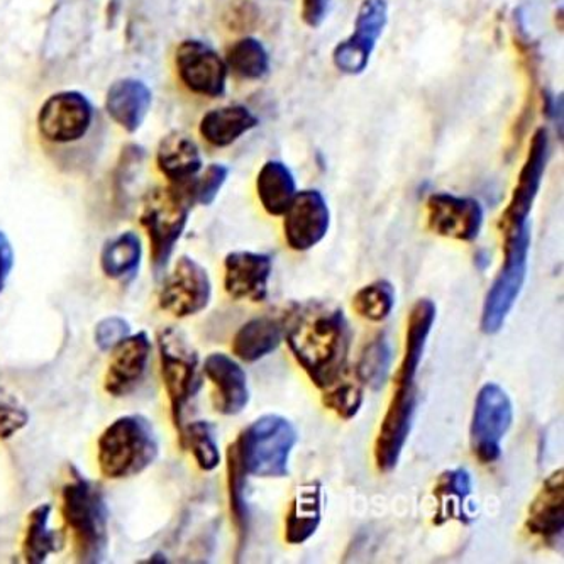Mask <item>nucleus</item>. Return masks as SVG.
<instances>
[{
    "mask_svg": "<svg viewBox=\"0 0 564 564\" xmlns=\"http://www.w3.org/2000/svg\"><path fill=\"white\" fill-rule=\"evenodd\" d=\"M282 321L283 339L317 389H329L346 377L352 329L339 305L295 302Z\"/></svg>",
    "mask_w": 564,
    "mask_h": 564,
    "instance_id": "obj_1",
    "label": "nucleus"
},
{
    "mask_svg": "<svg viewBox=\"0 0 564 564\" xmlns=\"http://www.w3.org/2000/svg\"><path fill=\"white\" fill-rule=\"evenodd\" d=\"M63 487L62 510L74 539L78 563H102L109 553V507L102 487L88 480L75 466Z\"/></svg>",
    "mask_w": 564,
    "mask_h": 564,
    "instance_id": "obj_2",
    "label": "nucleus"
},
{
    "mask_svg": "<svg viewBox=\"0 0 564 564\" xmlns=\"http://www.w3.org/2000/svg\"><path fill=\"white\" fill-rule=\"evenodd\" d=\"M158 455L160 443L153 424L140 414L116 419L97 443L99 468L109 480L138 477L156 462Z\"/></svg>",
    "mask_w": 564,
    "mask_h": 564,
    "instance_id": "obj_3",
    "label": "nucleus"
},
{
    "mask_svg": "<svg viewBox=\"0 0 564 564\" xmlns=\"http://www.w3.org/2000/svg\"><path fill=\"white\" fill-rule=\"evenodd\" d=\"M297 443V429L289 419L267 414L242 429L231 447L248 477L285 478Z\"/></svg>",
    "mask_w": 564,
    "mask_h": 564,
    "instance_id": "obj_4",
    "label": "nucleus"
},
{
    "mask_svg": "<svg viewBox=\"0 0 564 564\" xmlns=\"http://www.w3.org/2000/svg\"><path fill=\"white\" fill-rule=\"evenodd\" d=\"M194 204L191 184L154 188L147 195L141 224L150 238L154 275L162 276L169 267L176 242L187 228Z\"/></svg>",
    "mask_w": 564,
    "mask_h": 564,
    "instance_id": "obj_5",
    "label": "nucleus"
},
{
    "mask_svg": "<svg viewBox=\"0 0 564 564\" xmlns=\"http://www.w3.org/2000/svg\"><path fill=\"white\" fill-rule=\"evenodd\" d=\"M503 241H506L503 246L506 260L494 285L488 290L484 311H481L480 327L488 336H494L502 329L510 311L524 289L529 250H531V226L528 223L521 228L506 229Z\"/></svg>",
    "mask_w": 564,
    "mask_h": 564,
    "instance_id": "obj_6",
    "label": "nucleus"
},
{
    "mask_svg": "<svg viewBox=\"0 0 564 564\" xmlns=\"http://www.w3.org/2000/svg\"><path fill=\"white\" fill-rule=\"evenodd\" d=\"M158 351L162 364L163 383L172 405L173 421L178 433L184 429V412L202 387L198 375V352L182 330L166 327L158 334Z\"/></svg>",
    "mask_w": 564,
    "mask_h": 564,
    "instance_id": "obj_7",
    "label": "nucleus"
},
{
    "mask_svg": "<svg viewBox=\"0 0 564 564\" xmlns=\"http://www.w3.org/2000/svg\"><path fill=\"white\" fill-rule=\"evenodd\" d=\"M513 405L509 393L499 383H485L473 411V455L481 465H494L502 456V441L512 427Z\"/></svg>",
    "mask_w": 564,
    "mask_h": 564,
    "instance_id": "obj_8",
    "label": "nucleus"
},
{
    "mask_svg": "<svg viewBox=\"0 0 564 564\" xmlns=\"http://www.w3.org/2000/svg\"><path fill=\"white\" fill-rule=\"evenodd\" d=\"M210 301L213 282L209 272L194 258L180 257L158 295L160 307L185 319L206 311Z\"/></svg>",
    "mask_w": 564,
    "mask_h": 564,
    "instance_id": "obj_9",
    "label": "nucleus"
},
{
    "mask_svg": "<svg viewBox=\"0 0 564 564\" xmlns=\"http://www.w3.org/2000/svg\"><path fill=\"white\" fill-rule=\"evenodd\" d=\"M389 22L387 0H364L355 21V33L337 44L333 62L337 70L346 75H359L367 70L377 41Z\"/></svg>",
    "mask_w": 564,
    "mask_h": 564,
    "instance_id": "obj_10",
    "label": "nucleus"
},
{
    "mask_svg": "<svg viewBox=\"0 0 564 564\" xmlns=\"http://www.w3.org/2000/svg\"><path fill=\"white\" fill-rule=\"evenodd\" d=\"M94 106L87 96L65 90L53 94L41 106L37 115V129L41 137L50 143L68 144L87 137L93 128Z\"/></svg>",
    "mask_w": 564,
    "mask_h": 564,
    "instance_id": "obj_11",
    "label": "nucleus"
},
{
    "mask_svg": "<svg viewBox=\"0 0 564 564\" xmlns=\"http://www.w3.org/2000/svg\"><path fill=\"white\" fill-rule=\"evenodd\" d=\"M175 65L180 80L191 93L210 99H217L226 93L228 63L220 58L210 44L198 40L184 41L176 48Z\"/></svg>",
    "mask_w": 564,
    "mask_h": 564,
    "instance_id": "obj_12",
    "label": "nucleus"
},
{
    "mask_svg": "<svg viewBox=\"0 0 564 564\" xmlns=\"http://www.w3.org/2000/svg\"><path fill=\"white\" fill-rule=\"evenodd\" d=\"M417 402L415 383L399 386L375 441V463L381 473H392L399 465L411 434Z\"/></svg>",
    "mask_w": 564,
    "mask_h": 564,
    "instance_id": "obj_13",
    "label": "nucleus"
},
{
    "mask_svg": "<svg viewBox=\"0 0 564 564\" xmlns=\"http://www.w3.org/2000/svg\"><path fill=\"white\" fill-rule=\"evenodd\" d=\"M547 160H550V132L546 128H539L532 137L531 148H529L524 166L519 173L512 198L500 219L502 231L521 228L529 223V214H531L535 197L543 185Z\"/></svg>",
    "mask_w": 564,
    "mask_h": 564,
    "instance_id": "obj_14",
    "label": "nucleus"
},
{
    "mask_svg": "<svg viewBox=\"0 0 564 564\" xmlns=\"http://www.w3.org/2000/svg\"><path fill=\"white\" fill-rule=\"evenodd\" d=\"M283 216L286 245L293 251L312 250L329 231L330 210L319 191L297 192Z\"/></svg>",
    "mask_w": 564,
    "mask_h": 564,
    "instance_id": "obj_15",
    "label": "nucleus"
},
{
    "mask_svg": "<svg viewBox=\"0 0 564 564\" xmlns=\"http://www.w3.org/2000/svg\"><path fill=\"white\" fill-rule=\"evenodd\" d=\"M484 206L477 198L434 194L427 200L429 229L443 238L471 242L484 226Z\"/></svg>",
    "mask_w": 564,
    "mask_h": 564,
    "instance_id": "obj_16",
    "label": "nucleus"
},
{
    "mask_svg": "<svg viewBox=\"0 0 564 564\" xmlns=\"http://www.w3.org/2000/svg\"><path fill=\"white\" fill-rule=\"evenodd\" d=\"M151 351H153V345H151L150 336L144 330L138 334H129L124 341L119 343L110 351L112 358H110L106 378H104L106 392L110 397H116V399L131 395L147 377Z\"/></svg>",
    "mask_w": 564,
    "mask_h": 564,
    "instance_id": "obj_17",
    "label": "nucleus"
},
{
    "mask_svg": "<svg viewBox=\"0 0 564 564\" xmlns=\"http://www.w3.org/2000/svg\"><path fill=\"white\" fill-rule=\"evenodd\" d=\"M272 268L270 254L232 251L224 260V290L232 301L260 304L268 299Z\"/></svg>",
    "mask_w": 564,
    "mask_h": 564,
    "instance_id": "obj_18",
    "label": "nucleus"
},
{
    "mask_svg": "<svg viewBox=\"0 0 564 564\" xmlns=\"http://www.w3.org/2000/svg\"><path fill=\"white\" fill-rule=\"evenodd\" d=\"M525 528L543 539L546 546L557 550L564 534V471L556 469L544 480L543 487L529 506Z\"/></svg>",
    "mask_w": 564,
    "mask_h": 564,
    "instance_id": "obj_19",
    "label": "nucleus"
},
{
    "mask_svg": "<svg viewBox=\"0 0 564 564\" xmlns=\"http://www.w3.org/2000/svg\"><path fill=\"white\" fill-rule=\"evenodd\" d=\"M204 373L214 386V405L223 415H238L250 403L248 377L241 365L224 352H213L204 364Z\"/></svg>",
    "mask_w": 564,
    "mask_h": 564,
    "instance_id": "obj_20",
    "label": "nucleus"
},
{
    "mask_svg": "<svg viewBox=\"0 0 564 564\" xmlns=\"http://www.w3.org/2000/svg\"><path fill=\"white\" fill-rule=\"evenodd\" d=\"M153 94L138 78H122L107 90L106 110L112 121L128 132L140 131L150 112Z\"/></svg>",
    "mask_w": 564,
    "mask_h": 564,
    "instance_id": "obj_21",
    "label": "nucleus"
},
{
    "mask_svg": "<svg viewBox=\"0 0 564 564\" xmlns=\"http://www.w3.org/2000/svg\"><path fill=\"white\" fill-rule=\"evenodd\" d=\"M323 485L319 481L301 485L295 491L285 519V541L292 546L307 543L323 519Z\"/></svg>",
    "mask_w": 564,
    "mask_h": 564,
    "instance_id": "obj_22",
    "label": "nucleus"
},
{
    "mask_svg": "<svg viewBox=\"0 0 564 564\" xmlns=\"http://www.w3.org/2000/svg\"><path fill=\"white\" fill-rule=\"evenodd\" d=\"M437 307L431 299H419L409 314L408 341H405V355L397 373V386H411L417 377L424 356L425 343L429 334L436 323Z\"/></svg>",
    "mask_w": 564,
    "mask_h": 564,
    "instance_id": "obj_23",
    "label": "nucleus"
},
{
    "mask_svg": "<svg viewBox=\"0 0 564 564\" xmlns=\"http://www.w3.org/2000/svg\"><path fill=\"white\" fill-rule=\"evenodd\" d=\"M156 163L172 185H185L200 172L202 154L191 137L184 132H172L158 147Z\"/></svg>",
    "mask_w": 564,
    "mask_h": 564,
    "instance_id": "obj_24",
    "label": "nucleus"
},
{
    "mask_svg": "<svg viewBox=\"0 0 564 564\" xmlns=\"http://www.w3.org/2000/svg\"><path fill=\"white\" fill-rule=\"evenodd\" d=\"M283 341V321L261 315L239 327L232 339V352L245 364H254L272 355Z\"/></svg>",
    "mask_w": 564,
    "mask_h": 564,
    "instance_id": "obj_25",
    "label": "nucleus"
},
{
    "mask_svg": "<svg viewBox=\"0 0 564 564\" xmlns=\"http://www.w3.org/2000/svg\"><path fill=\"white\" fill-rule=\"evenodd\" d=\"M260 124V119L245 106L210 110L200 121L202 138L216 148L231 147L242 134Z\"/></svg>",
    "mask_w": 564,
    "mask_h": 564,
    "instance_id": "obj_26",
    "label": "nucleus"
},
{
    "mask_svg": "<svg viewBox=\"0 0 564 564\" xmlns=\"http://www.w3.org/2000/svg\"><path fill=\"white\" fill-rule=\"evenodd\" d=\"M471 494L473 480L468 469L456 468L441 473L440 480L434 487V497L437 500L434 524L443 525L444 522L453 521V519L468 524L469 516L465 509Z\"/></svg>",
    "mask_w": 564,
    "mask_h": 564,
    "instance_id": "obj_27",
    "label": "nucleus"
},
{
    "mask_svg": "<svg viewBox=\"0 0 564 564\" xmlns=\"http://www.w3.org/2000/svg\"><path fill=\"white\" fill-rule=\"evenodd\" d=\"M143 242L137 232L126 231L107 239L100 253L104 275L118 282H129L140 272Z\"/></svg>",
    "mask_w": 564,
    "mask_h": 564,
    "instance_id": "obj_28",
    "label": "nucleus"
},
{
    "mask_svg": "<svg viewBox=\"0 0 564 564\" xmlns=\"http://www.w3.org/2000/svg\"><path fill=\"white\" fill-rule=\"evenodd\" d=\"M257 192L261 206L270 216H283L297 194L292 170L279 160L264 163L258 173Z\"/></svg>",
    "mask_w": 564,
    "mask_h": 564,
    "instance_id": "obj_29",
    "label": "nucleus"
},
{
    "mask_svg": "<svg viewBox=\"0 0 564 564\" xmlns=\"http://www.w3.org/2000/svg\"><path fill=\"white\" fill-rule=\"evenodd\" d=\"M52 510L50 503H41V506L34 507L28 516L26 535L22 543V554H24L26 563H46L50 554L58 553L65 544L62 532L50 529Z\"/></svg>",
    "mask_w": 564,
    "mask_h": 564,
    "instance_id": "obj_30",
    "label": "nucleus"
},
{
    "mask_svg": "<svg viewBox=\"0 0 564 564\" xmlns=\"http://www.w3.org/2000/svg\"><path fill=\"white\" fill-rule=\"evenodd\" d=\"M392 364V343L387 334H378L359 356L358 364H356V380L373 392H380L389 381Z\"/></svg>",
    "mask_w": 564,
    "mask_h": 564,
    "instance_id": "obj_31",
    "label": "nucleus"
},
{
    "mask_svg": "<svg viewBox=\"0 0 564 564\" xmlns=\"http://www.w3.org/2000/svg\"><path fill=\"white\" fill-rule=\"evenodd\" d=\"M228 68L246 80H261L270 72V55L257 37L236 41L228 52Z\"/></svg>",
    "mask_w": 564,
    "mask_h": 564,
    "instance_id": "obj_32",
    "label": "nucleus"
},
{
    "mask_svg": "<svg viewBox=\"0 0 564 564\" xmlns=\"http://www.w3.org/2000/svg\"><path fill=\"white\" fill-rule=\"evenodd\" d=\"M180 441L191 447L192 455L202 471H214L220 465L219 443L216 424L209 421H194L184 425Z\"/></svg>",
    "mask_w": 564,
    "mask_h": 564,
    "instance_id": "obj_33",
    "label": "nucleus"
},
{
    "mask_svg": "<svg viewBox=\"0 0 564 564\" xmlns=\"http://www.w3.org/2000/svg\"><path fill=\"white\" fill-rule=\"evenodd\" d=\"M395 302V286L389 280H377L356 292L352 297V308L359 317L370 323H381L392 314Z\"/></svg>",
    "mask_w": 564,
    "mask_h": 564,
    "instance_id": "obj_34",
    "label": "nucleus"
},
{
    "mask_svg": "<svg viewBox=\"0 0 564 564\" xmlns=\"http://www.w3.org/2000/svg\"><path fill=\"white\" fill-rule=\"evenodd\" d=\"M246 475L245 469L239 465L235 451L229 446L228 449V488L229 507H231L232 521H235L236 531H238L239 550L245 547L250 534V509L246 503Z\"/></svg>",
    "mask_w": 564,
    "mask_h": 564,
    "instance_id": "obj_35",
    "label": "nucleus"
},
{
    "mask_svg": "<svg viewBox=\"0 0 564 564\" xmlns=\"http://www.w3.org/2000/svg\"><path fill=\"white\" fill-rule=\"evenodd\" d=\"M364 386L359 381H337L323 395V403L345 421H351L364 405Z\"/></svg>",
    "mask_w": 564,
    "mask_h": 564,
    "instance_id": "obj_36",
    "label": "nucleus"
},
{
    "mask_svg": "<svg viewBox=\"0 0 564 564\" xmlns=\"http://www.w3.org/2000/svg\"><path fill=\"white\" fill-rule=\"evenodd\" d=\"M229 172L231 170L228 166L213 163L197 182H192L191 192L194 202H197L200 206H210L219 195L220 188L226 184Z\"/></svg>",
    "mask_w": 564,
    "mask_h": 564,
    "instance_id": "obj_37",
    "label": "nucleus"
},
{
    "mask_svg": "<svg viewBox=\"0 0 564 564\" xmlns=\"http://www.w3.org/2000/svg\"><path fill=\"white\" fill-rule=\"evenodd\" d=\"M131 334V324L121 315H110L100 321L94 330V341L100 351L109 352Z\"/></svg>",
    "mask_w": 564,
    "mask_h": 564,
    "instance_id": "obj_38",
    "label": "nucleus"
},
{
    "mask_svg": "<svg viewBox=\"0 0 564 564\" xmlns=\"http://www.w3.org/2000/svg\"><path fill=\"white\" fill-rule=\"evenodd\" d=\"M30 424V414L18 400L0 393V440H11Z\"/></svg>",
    "mask_w": 564,
    "mask_h": 564,
    "instance_id": "obj_39",
    "label": "nucleus"
},
{
    "mask_svg": "<svg viewBox=\"0 0 564 564\" xmlns=\"http://www.w3.org/2000/svg\"><path fill=\"white\" fill-rule=\"evenodd\" d=\"M329 14V0H302V21L308 28L323 26Z\"/></svg>",
    "mask_w": 564,
    "mask_h": 564,
    "instance_id": "obj_40",
    "label": "nucleus"
},
{
    "mask_svg": "<svg viewBox=\"0 0 564 564\" xmlns=\"http://www.w3.org/2000/svg\"><path fill=\"white\" fill-rule=\"evenodd\" d=\"M12 268H14V250L6 232L0 231V293L4 292Z\"/></svg>",
    "mask_w": 564,
    "mask_h": 564,
    "instance_id": "obj_41",
    "label": "nucleus"
},
{
    "mask_svg": "<svg viewBox=\"0 0 564 564\" xmlns=\"http://www.w3.org/2000/svg\"><path fill=\"white\" fill-rule=\"evenodd\" d=\"M544 115L560 126V134L563 137V97L544 93Z\"/></svg>",
    "mask_w": 564,
    "mask_h": 564,
    "instance_id": "obj_42",
    "label": "nucleus"
},
{
    "mask_svg": "<svg viewBox=\"0 0 564 564\" xmlns=\"http://www.w3.org/2000/svg\"><path fill=\"white\" fill-rule=\"evenodd\" d=\"M491 263V254L488 253L487 250H480L477 254H475V267L480 270V272H485Z\"/></svg>",
    "mask_w": 564,
    "mask_h": 564,
    "instance_id": "obj_43",
    "label": "nucleus"
}]
</instances>
